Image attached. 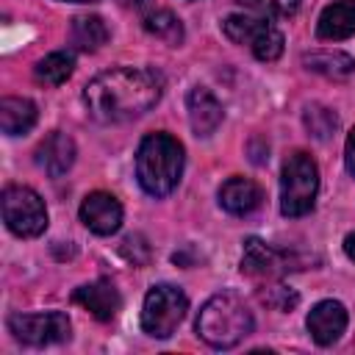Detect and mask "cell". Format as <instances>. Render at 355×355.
Instances as JSON below:
<instances>
[{
    "instance_id": "52a82bcc",
    "label": "cell",
    "mask_w": 355,
    "mask_h": 355,
    "mask_svg": "<svg viewBox=\"0 0 355 355\" xmlns=\"http://www.w3.org/2000/svg\"><path fill=\"white\" fill-rule=\"evenodd\" d=\"M0 205H3V222L6 227L19 236V239H36L44 233L47 227V208L42 202V197L28 189V186H6L3 189V197H0Z\"/></svg>"
},
{
    "instance_id": "2e32d148",
    "label": "cell",
    "mask_w": 355,
    "mask_h": 355,
    "mask_svg": "<svg viewBox=\"0 0 355 355\" xmlns=\"http://www.w3.org/2000/svg\"><path fill=\"white\" fill-rule=\"evenodd\" d=\"M355 33V0H336L330 3L316 22V36L327 42H341Z\"/></svg>"
},
{
    "instance_id": "277c9868",
    "label": "cell",
    "mask_w": 355,
    "mask_h": 355,
    "mask_svg": "<svg viewBox=\"0 0 355 355\" xmlns=\"http://www.w3.org/2000/svg\"><path fill=\"white\" fill-rule=\"evenodd\" d=\"M319 191V166L316 161L297 150L286 158L283 164V178H280V211L286 216H305Z\"/></svg>"
},
{
    "instance_id": "ac0fdd59",
    "label": "cell",
    "mask_w": 355,
    "mask_h": 355,
    "mask_svg": "<svg viewBox=\"0 0 355 355\" xmlns=\"http://www.w3.org/2000/svg\"><path fill=\"white\" fill-rule=\"evenodd\" d=\"M72 69H75V55L67 53V50H55V53H50V55L36 61L33 78L39 83H44V86H61L72 75Z\"/></svg>"
},
{
    "instance_id": "4fadbf2b",
    "label": "cell",
    "mask_w": 355,
    "mask_h": 355,
    "mask_svg": "<svg viewBox=\"0 0 355 355\" xmlns=\"http://www.w3.org/2000/svg\"><path fill=\"white\" fill-rule=\"evenodd\" d=\"M261 202H263V191L250 178H239V175L227 178L219 189V205L233 216H247L255 208H261Z\"/></svg>"
},
{
    "instance_id": "603a6c76",
    "label": "cell",
    "mask_w": 355,
    "mask_h": 355,
    "mask_svg": "<svg viewBox=\"0 0 355 355\" xmlns=\"http://www.w3.org/2000/svg\"><path fill=\"white\" fill-rule=\"evenodd\" d=\"M236 3L263 17H291L300 8V0H236Z\"/></svg>"
},
{
    "instance_id": "d6986e66",
    "label": "cell",
    "mask_w": 355,
    "mask_h": 355,
    "mask_svg": "<svg viewBox=\"0 0 355 355\" xmlns=\"http://www.w3.org/2000/svg\"><path fill=\"white\" fill-rule=\"evenodd\" d=\"M72 44L78 50H86V53H94L100 50L105 42H108V28L100 17H75L72 19Z\"/></svg>"
},
{
    "instance_id": "484cf974",
    "label": "cell",
    "mask_w": 355,
    "mask_h": 355,
    "mask_svg": "<svg viewBox=\"0 0 355 355\" xmlns=\"http://www.w3.org/2000/svg\"><path fill=\"white\" fill-rule=\"evenodd\" d=\"M116 3L125 8H133V11H144V8H150L153 0H116Z\"/></svg>"
},
{
    "instance_id": "7402d4cb",
    "label": "cell",
    "mask_w": 355,
    "mask_h": 355,
    "mask_svg": "<svg viewBox=\"0 0 355 355\" xmlns=\"http://www.w3.org/2000/svg\"><path fill=\"white\" fill-rule=\"evenodd\" d=\"M336 125H338V119L330 108H324V105H308L305 108V128L316 139H327L336 130Z\"/></svg>"
},
{
    "instance_id": "e0dca14e",
    "label": "cell",
    "mask_w": 355,
    "mask_h": 355,
    "mask_svg": "<svg viewBox=\"0 0 355 355\" xmlns=\"http://www.w3.org/2000/svg\"><path fill=\"white\" fill-rule=\"evenodd\" d=\"M36 125V105L28 97H3L0 100V128L6 136L28 133Z\"/></svg>"
},
{
    "instance_id": "3957f363",
    "label": "cell",
    "mask_w": 355,
    "mask_h": 355,
    "mask_svg": "<svg viewBox=\"0 0 355 355\" xmlns=\"http://www.w3.org/2000/svg\"><path fill=\"white\" fill-rule=\"evenodd\" d=\"M252 311L230 291L214 294L197 313V336L216 349L236 347L252 333Z\"/></svg>"
},
{
    "instance_id": "7c38bea8",
    "label": "cell",
    "mask_w": 355,
    "mask_h": 355,
    "mask_svg": "<svg viewBox=\"0 0 355 355\" xmlns=\"http://www.w3.org/2000/svg\"><path fill=\"white\" fill-rule=\"evenodd\" d=\"M72 302L75 305H83L100 322H111L116 316L119 305H122L116 286L111 280H105V277H100L94 283H86V286H78L72 291Z\"/></svg>"
},
{
    "instance_id": "8992f818",
    "label": "cell",
    "mask_w": 355,
    "mask_h": 355,
    "mask_svg": "<svg viewBox=\"0 0 355 355\" xmlns=\"http://www.w3.org/2000/svg\"><path fill=\"white\" fill-rule=\"evenodd\" d=\"M222 33L241 47H250L258 61H275L283 53V33L266 19L252 14H230L222 22Z\"/></svg>"
},
{
    "instance_id": "9c48e42d",
    "label": "cell",
    "mask_w": 355,
    "mask_h": 355,
    "mask_svg": "<svg viewBox=\"0 0 355 355\" xmlns=\"http://www.w3.org/2000/svg\"><path fill=\"white\" fill-rule=\"evenodd\" d=\"M291 269H300V261L294 252L272 247L261 239H247L244 241V255H241V272L250 277H280Z\"/></svg>"
},
{
    "instance_id": "d4e9b609",
    "label": "cell",
    "mask_w": 355,
    "mask_h": 355,
    "mask_svg": "<svg viewBox=\"0 0 355 355\" xmlns=\"http://www.w3.org/2000/svg\"><path fill=\"white\" fill-rule=\"evenodd\" d=\"M344 164H347V172L355 178V128L349 130L347 136V147H344Z\"/></svg>"
},
{
    "instance_id": "44dd1931",
    "label": "cell",
    "mask_w": 355,
    "mask_h": 355,
    "mask_svg": "<svg viewBox=\"0 0 355 355\" xmlns=\"http://www.w3.org/2000/svg\"><path fill=\"white\" fill-rule=\"evenodd\" d=\"M144 31L153 33V36H158V39H164V42L172 44V47H178V44L183 42V25H180V19H178L172 11H166V8L150 11V14L144 17Z\"/></svg>"
},
{
    "instance_id": "ffe728a7",
    "label": "cell",
    "mask_w": 355,
    "mask_h": 355,
    "mask_svg": "<svg viewBox=\"0 0 355 355\" xmlns=\"http://www.w3.org/2000/svg\"><path fill=\"white\" fill-rule=\"evenodd\" d=\"M305 67L319 72V75H327V78H349L355 72V58L347 55V53H330V50H319V53H308L305 58Z\"/></svg>"
},
{
    "instance_id": "4316f807",
    "label": "cell",
    "mask_w": 355,
    "mask_h": 355,
    "mask_svg": "<svg viewBox=\"0 0 355 355\" xmlns=\"http://www.w3.org/2000/svg\"><path fill=\"white\" fill-rule=\"evenodd\" d=\"M344 252H347V258L355 261V230L347 233V239H344Z\"/></svg>"
},
{
    "instance_id": "6da1fadb",
    "label": "cell",
    "mask_w": 355,
    "mask_h": 355,
    "mask_svg": "<svg viewBox=\"0 0 355 355\" xmlns=\"http://www.w3.org/2000/svg\"><path fill=\"white\" fill-rule=\"evenodd\" d=\"M164 92L158 72L147 67H116L92 78L83 89V103L92 119L119 125L147 114Z\"/></svg>"
},
{
    "instance_id": "cb8c5ba5",
    "label": "cell",
    "mask_w": 355,
    "mask_h": 355,
    "mask_svg": "<svg viewBox=\"0 0 355 355\" xmlns=\"http://www.w3.org/2000/svg\"><path fill=\"white\" fill-rule=\"evenodd\" d=\"M261 300H263L266 305L277 308V311H291V308L297 305V294H294L291 288H286V286H275V288L263 291Z\"/></svg>"
},
{
    "instance_id": "5b68a950",
    "label": "cell",
    "mask_w": 355,
    "mask_h": 355,
    "mask_svg": "<svg viewBox=\"0 0 355 355\" xmlns=\"http://www.w3.org/2000/svg\"><path fill=\"white\" fill-rule=\"evenodd\" d=\"M186 311H189V297L172 283H158L144 297L141 330L153 338H169L183 322Z\"/></svg>"
},
{
    "instance_id": "8fae6325",
    "label": "cell",
    "mask_w": 355,
    "mask_h": 355,
    "mask_svg": "<svg viewBox=\"0 0 355 355\" xmlns=\"http://www.w3.org/2000/svg\"><path fill=\"white\" fill-rule=\"evenodd\" d=\"M308 333L319 347H330L341 338V333L347 330V308L338 300H322L311 308L308 319Z\"/></svg>"
},
{
    "instance_id": "9a60e30c",
    "label": "cell",
    "mask_w": 355,
    "mask_h": 355,
    "mask_svg": "<svg viewBox=\"0 0 355 355\" xmlns=\"http://www.w3.org/2000/svg\"><path fill=\"white\" fill-rule=\"evenodd\" d=\"M36 164L50 175L61 178L75 164V141L64 130H53L39 147H36Z\"/></svg>"
},
{
    "instance_id": "7a4b0ae2",
    "label": "cell",
    "mask_w": 355,
    "mask_h": 355,
    "mask_svg": "<svg viewBox=\"0 0 355 355\" xmlns=\"http://www.w3.org/2000/svg\"><path fill=\"white\" fill-rule=\"evenodd\" d=\"M183 175V144L169 133H147L136 150V180L150 197H166Z\"/></svg>"
},
{
    "instance_id": "ba28073f",
    "label": "cell",
    "mask_w": 355,
    "mask_h": 355,
    "mask_svg": "<svg viewBox=\"0 0 355 355\" xmlns=\"http://www.w3.org/2000/svg\"><path fill=\"white\" fill-rule=\"evenodd\" d=\"M8 330L14 333L17 341L28 347H47V344H61L72 336V324L67 313L61 311H44V313H11L8 316Z\"/></svg>"
},
{
    "instance_id": "30bf717a",
    "label": "cell",
    "mask_w": 355,
    "mask_h": 355,
    "mask_svg": "<svg viewBox=\"0 0 355 355\" xmlns=\"http://www.w3.org/2000/svg\"><path fill=\"white\" fill-rule=\"evenodd\" d=\"M80 222L97 236H111L122 225V205L108 191H92L80 202Z\"/></svg>"
},
{
    "instance_id": "5bb4252c",
    "label": "cell",
    "mask_w": 355,
    "mask_h": 355,
    "mask_svg": "<svg viewBox=\"0 0 355 355\" xmlns=\"http://www.w3.org/2000/svg\"><path fill=\"white\" fill-rule=\"evenodd\" d=\"M189 108V122L197 136H211L222 125V103L202 86H194L186 97Z\"/></svg>"
},
{
    "instance_id": "83f0119b",
    "label": "cell",
    "mask_w": 355,
    "mask_h": 355,
    "mask_svg": "<svg viewBox=\"0 0 355 355\" xmlns=\"http://www.w3.org/2000/svg\"><path fill=\"white\" fill-rule=\"evenodd\" d=\"M64 3H97V0H64Z\"/></svg>"
}]
</instances>
